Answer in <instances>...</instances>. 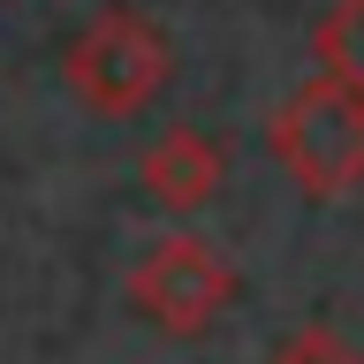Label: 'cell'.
<instances>
[{
    "label": "cell",
    "mask_w": 364,
    "mask_h": 364,
    "mask_svg": "<svg viewBox=\"0 0 364 364\" xmlns=\"http://www.w3.org/2000/svg\"><path fill=\"white\" fill-rule=\"evenodd\" d=\"M266 152L311 205H334V198H349V190H364V76L311 68V76L273 107Z\"/></svg>",
    "instance_id": "cell-1"
},
{
    "label": "cell",
    "mask_w": 364,
    "mask_h": 364,
    "mask_svg": "<svg viewBox=\"0 0 364 364\" xmlns=\"http://www.w3.org/2000/svg\"><path fill=\"white\" fill-rule=\"evenodd\" d=\"M167 76H175V38H167L144 8H122V0L99 8V16L61 46L68 99H76L84 114H99V122L144 114L159 91H167Z\"/></svg>",
    "instance_id": "cell-2"
},
{
    "label": "cell",
    "mask_w": 364,
    "mask_h": 364,
    "mask_svg": "<svg viewBox=\"0 0 364 364\" xmlns=\"http://www.w3.org/2000/svg\"><path fill=\"white\" fill-rule=\"evenodd\" d=\"M122 296H129V311L144 318L152 334L198 341V334H213V326H220V311L235 304V266H228L205 235L175 228V235H152V243L136 250V266H129V281H122Z\"/></svg>",
    "instance_id": "cell-3"
},
{
    "label": "cell",
    "mask_w": 364,
    "mask_h": 364,
    "mask_svg": "<svg viewBox=\"0 0 364 364\" xmlns=\"http://www.w3.org/2000/svg\"><path fill=\"white\" fill-rule=\"evenodd\" d=\"M220 175H228V152L220 136H205L198 122H175L167 136H152V152L136 159V182H144V198L159 213H205V205L220 198Z\"/></svg>",
    "instance_id": "cell-4"
},
{
    "label": "cell",
    "mask_w": 364,
    "mask_h": 364,
    "mask_svg": "<svg viewBox=\"0 0 364 364\" xmlns=\"http://www.w3.org/2000/svg\"><path fill=\"white\" fill-rule=\"evenodd\" d=\"M318 68H341V76H364V0H334L311 31Z\"/></svg>",
    "instance_id": "cell-5"
},
{
    "label": "cell",
    "mask_w": 364,
    "mask_h": 364,
    "mask_svg": "<svg viewBox=\"0 0 364 364\" xmlns=\"http://www.w3.org/2000/svg\"><path fill=\"white\" fill-rule=\"evenodd\" d=\"M266 364H364V349H349L341 334H326V326H311V334H296V341H281Z\"/></svg>",
    "instance_id": "cell-6"
}]
</instances>
